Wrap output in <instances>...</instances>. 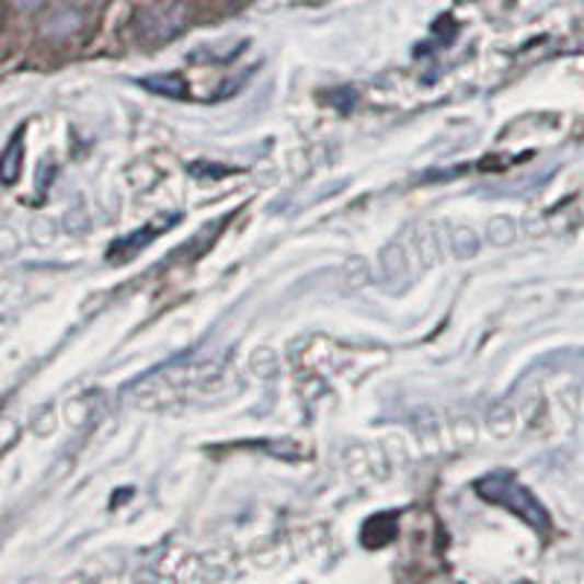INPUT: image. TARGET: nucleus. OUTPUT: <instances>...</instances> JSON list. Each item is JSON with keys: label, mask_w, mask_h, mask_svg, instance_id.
I'll list each match as a JSON object with an SVG mask.
<instances>
[{"label": "nucleus", "mask_w": 584, "mask_h": 584, "mask_svg": "<svg viewBox=\"0 0 584 584\" xmlns=\"http://www.w3.org/2000/svg\"><path fill=\"white\" fill-rule=\"evenodd\" d=\"M140 88H147L149 94L158 96H184L187 94V85L179 73H156V77L140 79Z\"/></svg>", "instance_id": "4"}, {"label": "nucleus", "mask_w": 584, "mask_h": 584, "mask_svg": "<svg viewBox=\"0 0 584 584\" xmlns=\"http://www.w3.org/2000/svg\"><path fill=\"white\" fill-rule=\"evenodd\" d=\"M173 222H175V217H167V219H161L158 226H149V228H140V231H135V237L117 240V243L112 245V252H108V257H112V261H117V254L123 252L121 261H129V254L138 252L140 245L149 243V240H156L158 231H161V228H167V226H173Z\"/></svg>", "instance_id": "2"}, {"label": "nucleus", "mask_w": 584, "mask_h": 584, "mask_svg": "<svg viewBox=\"0 0 584 584\" xmlns=\"http://www.w3.org/2000/svg\"><path fill=\"white\" fill-rule=\"evenodd\" d=\"M480 249V240L473 234L471 228H456L454 231V252L456 257H473V252Z\"/></svg>", "instance_id": "5"}, {"label": "nucleus", "mask_w": 584, "mask_h": 584, "mask_svg": "<svg viewBox=\"0 0 584 584\" xmlns=\"http://www.w3.org/2000/svg\"><path fill=\"white\" fill-rule=\"evenodd\" d=\"M42 3H44V0H15L18 9H38Z\"/></svg>", "instance_id": "6"}, {"label": "nucleus", "mask_w": 584, "mask_h": 584, "mask_svg": "<svg viewBox=\"0 0 584 584\" xmlns=\"http://www.w3.org/2000/svg\"><path fill=\"white\" fill-rule=\"evenodd\" d=\"M24 164V131H18L15 138L9 140L7 152L0 156V182L15 184Z\"/></svg>", "instance_id": "3"}, {"label": "nucleus", "mask_w": 584, "mask_h": 584, "mask_svg": "<svg viewBox=\"0 0 584 584\" xmlns=\"http://www.w3.org/2000/svg\"><path fill=\"white\" fill-rule=\"evenodd\" d=\"M477 494L482 500H489L494 506L508 508L512 515H517L520 520L543 533L547 526H550V517H547V508L535 500V494L529 489H524L520 482L512 477V473L500 471V473H489V477H482L477 482Z\"/></svg>", "instance_id": "1"}]
</instances>
